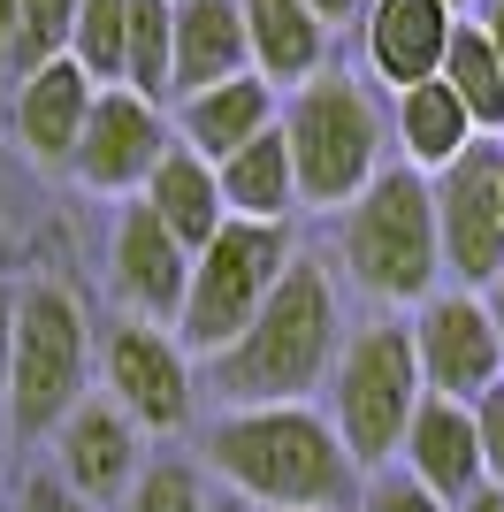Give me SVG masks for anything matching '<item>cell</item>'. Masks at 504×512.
<instances>
[{
	"label": "cell",
	"instance_id": "484cf974",
	"mask_svg": "<svg viewBox=\"0 0 504 512\" xmlns=\"http://www.w3.org/2000/svg\"><path fill=\"white\" fill-rule=\"evenodd\" d=\"M69 23H77V0H16V31H8V85L31 77L46 62H69ZM0 85V92H8Z\"/></svg>",
	"mask_w": 504,
	"mask_h": 512
},
{
	"label": "cell",
	"instance_id": "ac0fdd59",
	"mask_svg": "<svg viewBox=\"0 0 504 512\" xmlns=\"http://www.w3.org/2000/svg\"><path fill=\"white\" fill-rule=\"evenodd\" d=\"M245 69L252 54H245L237 0H168V100L245 77Z\"/></svg>",
	"mask_w": 504,
	"mask_h": 512
},
{
	"label": "cell",
	"instance_id": "d4e9b609",
	"mask_svg": "<svg viewBox=\"0 0 504 512\" xmlns=\"http://www.w3.org/2000/svg\"><path fill=\"white\" fill-rule=\"evenodd\" d=\"M123 85L168 107V0H123Z\"/></svg>",
	"mask_w": 504,
	"mask_h": 512
},
{
	"label": "cell",
	"instance_id": "ffe728a7",
	"mask_svg": "<svg viewBox=\"0 0 504 512\" xmlns=\"http://www.w3.org/2000/svg\"><path fill=\"white\" fill-rule=\"evenodd\" d=\"M138 207L161 222L184 253H199L230 214H222V192H214V161H199V153H184L176 138H168V153L153 161V176L138 184Z\"/></svg>",
	"mask_w": 504,
	"mask_h": 512
},
{
	"label": "cell",
	"instance_id": "8d00e7d4",
	"mask_svg": "<svg viewBox=\"0 0 504 512\" xmlns=\"http://www.w3.org/2000/svg\"><path fill=\"white\" fill-rule=\"evenodd\" d=\"M207 512H252V505H245V497H230V490H214V497H207Z\"/></svg>",
	"mask_w": 504,
	"mask_h": 512
},
{
	"label": "cell",
	"instance_id": "5bb4252c",
	"mask_svg": "<svg viewBox=\"0 0 504 512\" xmlns=\"http://www.w3.org/2000/svg\"><path fill=\"white\" fill-rule=\"evenodd\" d=\"M451 23H459V0H367L359 8V54H367L359 77L382 92L436 77Z\"/></svg>",
	"mask_w": 504,
	"mask_h": 512
},
{
	"label": "cell",
	"instance_id": "e575fe53",
	"mask_svg": "<svg viewBox=\"0 0 504 512\" xmlns=\"http://www.w3.org/2000/svg\"><path fill=\"white\" fill-rule=\"evenodd\" d=\"M482 306H489V329H497V352H504V276L482 283Z\"/></svg>",
	"mask_w": 504,
	"mask_h": 512
},
{
	"label": "cell",
	"instance_id": "30bf717a",
	"mask_svg": "<svg viewBox=\"0 0 504 512\" xmlns=\"http://www.w3.org/2000/svg\"><path fill=\"white\" fill-rule=\"evenodd\" d=\"M405 337H413V367H420V390H428V398H459L466 406V398H482L504 375L489 306H482V291H466V283H436L420 306H405Z\"/></svg>",
	"mask_w": 504,
	"mask_h": 512
},
{
	"label": "cell",
	"instance_id": "83f0119b",
	"mask_svg": "<svg viewBox=\"0 0 504 512\" xmlns=\"http://www.w3.org/2000/svg\"><path fill=\"white\" fill-rule=\"evenodd\" d=\"M352 512H451V505H436V497L420 490V482H405L398 467H375L367 482H359Z\"/></svg>",
	"mask_w": 504,
	"mask_h": 512
},
{
	"label": "cell",
	"instance_id": "3957f363",
	"mask_svg": "<svg viewBox=\"0 0 504 512\" xmlns=\"http://www.w3.org/2000/svg\"><path fill=\"white\" fill-rule=\"evenodd\" d=\"M275 130H283V153H291L298 207H314V214H336L390 161V100H382V85H367L359 69H336V62L283 92Z\"/></svg>",
	"mask_w": 504,
	"mask_h": 512
},
{
	"label": "cell",
	"instance_id": "5b68a950",
	"mask_svg": "<svg viewBox=\"0 0 504 512\" xmlns=\"http://www.w3.org/2000/svg\"><path fill=\"white\" fill-rule=\"evenodd\" d=\"M92 390V321L62 283H16V329H8V375H0V421L16 444H46L54 421Z\"/></svg>",
	"mask_w": 504,
	"mask_h": 512
},
{
	"label": "cell",
	"instance_id": "603a6c76",
	"mask_svg": "<svg viewBox=\"0 0 504 512\" xmlns=\"http://www.w3.org/2000/svg\"><path fill=\"white\" fill-rule=\"evenodd\" d=\"M436 77H443V92L466 107V123L482 130V138H497V130H504V69H497V54H489V39H482V23H474V16L451 23Z\"/></svg>",
	"mask_w": 504,
	"mask_h": 512
},
{
	"label": "cell",
	"instance_id": "9c48e42d",
	"mask_svg": "<svg viewBox=\"0 0 504 512\" xmlns=\"http://www.w3.org/2000/svg\"><path fill=\"white\" fill-rule=\"evenodd\" d=\"M428 207H436V260L443 276L482 291L504 276V146L474 138L459 161L428 176Z\"/></svg>",
	"mask_w": 504,
	"mask_h": 512
},
{
	"label": "cell",
	"instance_id": "f1b7e54d",
	"mask_svg": "<svg viewBox=\"0 0 504 512\" xmlns=\"http://www.w3.org/2000/svg\"><path fill=\"white\" fill-rule=\"evenodd\" d=\"M466 413H474V444H482V482H504V375L482 398H466Z\"/></svg>",
	"mask_w": 504,
	"mask_h": 512
},
{
	"label": "cell",
	"instance_id": "9a60e30c",
	"mask_svg": "<svg viewBox=\"0 0 504 512\" xmlns=\"http://www.w3.org/2000/svg\"><path fill=\"white\" fill-rule=\"evenodd\" d=\"M92 77L77 62H46L31 77L0 92V115H8V138L23 146V161H39V169H69V146H77L84 130V107H92Z\"/></svg>",
	"mask_w": 504,
	"mask_h": 512
},
{
	"label": "cell",
	"instance_id": "1f68e13d",
	"mask_svg": "<svg viewBox=\"0 0 504 512\" xmlns=\"http://www.w3.org/2000/svg\"><path fill=\"white\" fill-rule=\"evenodd\" d=\"M306 8H314V16L329 23V31H352V23H359V8H367V0H306Z\"/></svg>",
	"mask_w": 504,
	"mask_h": 512
},
{
	"label": "cell",
	"instance_id": "836d02e7",
	"mask_svg": "<svg viewBox=\"0 0 504 512\" xmlns=\"http://www.w3.org/2000/svg\"><path fill=\"white\" fill-rule=\"evenodd\" d=\"M8 329H16V283L0 276V375H8Z\"/></svg>",
	"mask_w": 504,
	"mask_h": 512
},
{
	"label": "cell",
	"instance_id": "7402d4cb",
	"mask_svg": "<svg viewBox=\"0 0 504 512\" xmlns=\"http://www.w3.org/2000/svg\"><path fill=\"white\" fill-rule=\"evenodd\" d=\"M214 192L230 222H291L298 214V184H291V153H283V130H260L237 153L214 161Z\"/></svg>",
	"mask_w": 504,
	"mask_h": 512
},
{
	"label": "cell",
	"instance_id": "f546056e",
	"mask_svg": "<svg viewBox=\"0 0 504 512\" xmlns=\"http://www.w3.org/2000/svg\"><path fill=\"white\" fill-rule=\"evenodd\" d=\"M16 512H100V505H84V497L69 490L54 467H31V474L16 482Z\"/></svg>",
	"mask_w": 504,
	"mask_h": 512
},
{
	"label": "cell",
	"instance_id": "277c9868",
	"mask_svg": "<svg viewBox=\"0 0 504 512\" xmlns=\"http://www.w3.org/2000/svg\"><path fill=\"white\" fill-rule=\"evenodd\" d=\"M359 299L382 314H405L443 283L436 260V207H428V176L405 161H382L344 207H336V260Z\"/></svg>",
	"mask_w": 504,
	"mask_h": 512
},
{
	"label": "cell",
	"instance_id": "e0dca14e",
	"mask_svg": "<svg viewBox=\"0 0 504 512\" xmlns=\"http://www.w3.org/2000/svg\"><path fill=\"white\" fill-rule=\"evenodd\" d=\"M237 23H245L252 77L268 92L306 85V77L329 69V54H336V31L306 8V0H237Z\"/></svg>",
	"mask_w": 504,
	"mask_h": 512
},
{
	"label": "cell",
	"instance_id": "4dcf8cb0",
	"mask_svg": "<svg viewBox=\"0 0 504 512\" xmlns=\"http://www.w3.org/2000/svg\"><path fill=\"white\" fill-rule=\"evenodd\" d=\"M474 23H482L489 54H497V69H504V0H474Z\"/></svg>",
	"mask_w": 504,
	"mask_h": 512
},
{
	"label": "cell",
	"instance_id": "d590c367",
	"mask_svg": "<svg viewBox=\"0 0 504 512\" xmlns=\"http://www.w3.org/2000/svg\"><path fill=\"white\" fill-rule=\"evenodd\" d=\"M8 31H16V0H0V85H8Z\"/></svg>",
	"mask_w": 504,
	"mask_h": 512
},
{
	"label": "cell",
	"instance_id": "d6986e66",
	"mask_svg": "<svg viewBox=\"0 0 504 512\" xmlns=\"http://www.w3.org/2000/svg\"><path fill=\"white\" fill-rule=\"evenodd\" d=\"M275 107H283V92H268L245 69V77H222V85H207V92L168 100V138L184 153H199V161H222V153H237L245 138H260V130L275 123Z\"/></svg>",
	"mask_w": 504,
	"mask_h": 512
},
{
	"label": "cell",
	"instance_id": "cb8c5ba5",
	"mask_svg": "<svg viewBox=\"0 0 504 512\" xmlns=\"http://www.w3.org/2000/svg\"><path fill=\"white\" fill-rule=\"evenodd\" d=\"M207 497H214V482L191 451H146V467L130 474L115 512H207Z\"/></svg>",
	"mask_w": 504,
	"mask_h": 512
},
{
	"label": "cell",
	"instance_id": "44dd1931",
	"mask_svg": "<svg viewBox=\"0 0 504 512\" xmlns=\"http://www.w3.org/2000/svg\"><path fill=\"white\" fill-rule=\"evenodd\" d=\"M390 100V138H398V161L420 176H436L443 161H459L482 130L466 123V107L443 92V77H420V85H398V92H382Z\"/></svg>",
	"mask_w": 504,
	"mask_h": 512
},
{
	"label": "cell",
	"instance_id": "d6a6232c",
	"mask_svg": "<svg viewBox=\"0 0 504 512\" xmlns=\"http://www.w3.org/2000/svg\"><path fill=\"white\" fill-rule=\"evenodd\" d=\"M451 512H504V482H474V490H466Z\"/></svg>",
	"mask_w": 504,
	"mask_h": 512
},
{
	"label": "cell",
	"instance_id": "6da1fadb",
	"mask_svg": "<svg viewBox=\"0 0 504 512\" xmlns=\"http://www.w3.org/2000/svg\"><path fill=\"white\" fill-rule=\"evenodd\" d=\"M344 283L321 253H291L260 314L222 352L199 360V398L214 406H314L344 344Z\"/></svg>",
	"mask_w": 504,
	"mask_h": 512
},
{
	"label": "cell",
	"instance_id": "8fae6325",
	"mask_svg": "<svg viewBox=\"0 0 504 512\" xmlns=\"http://www.w3.org/2000/svg\"><path fill=\"white\" fill-rule=\"evenodd\" d=\"M161 153H168V107L130 85H100L84 107L77 146H69V176L92 199H138Z\"/></svg>",
	"mask_w": 504,
	"mask_h": 512
},
{
	"label": "cell",
	"instance_id": "ba28073f",
	"mask_svg": "<svg viewBox=\"0 0 504 512\" xmlns=\"http://www.w3.org/2000/svg\"><path fill=\"white\" fill-rule=\"evenodd\" d=\"M92 360H100V390L146 428V436H184V428L199 421V360L176 344V329L115 314L100 337H92Z\"/></svg>",
	"mask_w": 504,
	"mask_h": 512
},
{
	"label": "cell",
	"instance_id": "8992f818",
	"mask_svg": "<svg viewBox=\"0 0 504 512\" xmlns=\"http://www.w3.org/2000/svg\"><path fill=\"white\" fill-rule=\"evenodd\" d=\"M321 398H329L321 413H329L336 444L352 451V467H359V474L390 467V459H398L405 421H413V406L428 398V390H420V367H413L405 314L352 321V329H344V344H336V360H329Z\"/></svg>",
	"mask_w": 504,
	"mask_h": 512
},
{
	"label": "cell",
	"instance_id": "4fadbf2b",
	"mask_svg": "<svg viewBox=\"0 0 504 512\" xmlns=\"http://www.w3.org/2000/svg\"><path fill=\"white\" fill-rule=\"evenodd\" d=\"M184 276L191 253L153 222L138 199H115V230H107V299L123 306L130 321H176L184 306Z\"/></svg>",
	"mask_w": 504,
	"mask_h": 512
},
{
	"label": "cell",
	"instance_id": "2e32d148",
	"mask_svg": "<svg viewBox=\"0 0 504 512\" xmlns=\"http://www.w3.org/2000/svg\"><path fill=\"white\" fill-rule=\"evenodd\" d=\"M390 467H398L405 482H420L436 505H459V497L482 482L474 413H466L459 398H420L413 421H405V436H398V459H390Z\"/></svg>",
	"mask_w": 504,
	"mask_h": 512
},
{
	"label": "cell",
	"instance_id": "7c38bea8",
	"mask_svg": "<svg viewBox=\"0 0 504 512\" xmlns=\"http://www.w3.org/2000/svg\"><path fill=\"white\" fill-rule=\"evenodd\" d=\"M46 467L62 474L84 505L115 512V497L130 490V474L146 467V428L130 421L107 390H84L77 406L54 421V436H46Z\"/></svg>",
	"mask_w": 504,
	"mask_h": 512
},
{
	"label": "cell",
	"instance_id": "52a82bcc",
	"mask_svg": "<svg viewBox=\"0 0 504 512\" xmlns=\"http://www.w3.org/2000/svg\"><path fill=\"white\" fill-rule=\"evenodd\" d=\"M298 253V230L291 222H222V230L191 253V276H184V306H176V344L191 360H207L260 314V299L275 291L283 260Z\"/></svg>",
	"mask_w": 504,
	"mask_h": 512
},
{
	"label": "cell",
	"instance_id": "4316f807",
	"mask_svg": "<svg viewBox=\"0 0 504 512\" xmlns=\"http://www.w3.org/2000/svg\"><path fill=\"white\" fill-rule=\"evenodd\" d=\"M69 62H77L92 85H123V0H77Z\"/></svg>",
	"mask_w": 504,
	"mask_h": 512
},
{
	"label": "cell",
	"instance_id": "7a4b0ae2",
	"mask_svg": "<svg viewBox=\"0 0 504 512\" xmlns=\"http://www.w3.org/2000/svg\"><path fill=\"white\" fill-rule=\"evenodd\" d=\"M199 467L252 512H352L367 482L321 406H222L199 428Z\"/></svg>",
	"mask_w": 504,
	"mask_h": 512
},
{
	"label": "cell",
	"instance_id": "74e56055",
	"mask_svg": "<svg viewBox=\"0 0 504 512\" xmlns=\"http://www.w3.org/2000/svg\"><path fill=\"white\" fill-rule=\"evenodd\" d=\"M497 146H504V130H497Z\"/></svg>",
	"mask_w": 504,
	"mask_h": 512
}]
</instances>
